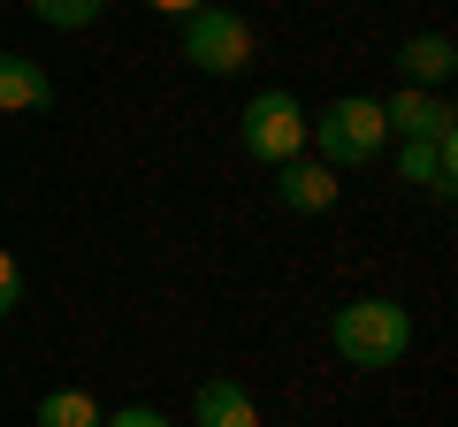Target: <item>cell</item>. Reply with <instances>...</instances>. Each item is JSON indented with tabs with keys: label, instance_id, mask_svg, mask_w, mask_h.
Here are the masks:
<instances>
[{
	"label": "cell",
	"instance_id": "obj_13",
	"mask_svg": "<svg viewBox=\"0 0 458 427\" xmlns=\"http://www.w3.org/2000/svg\"><path fill=\"white\" fill-rule=\"evenodd\" d=\"M16 306H23V267H16V252L0 245V321H8Z\"/></svg>",
	"mask_w": 458,
	"mask_h": 427
},
{
	"label": "cell",
	"instance_id": "obj_8",
	"mask_svg": "<svg viewBox=\"0 0 458 427\" xmlns=\"http://www.w3.org/2000/svg\"><path fill=\"white\" fill-rule=\"evenodd\" d=\"M276 198H283L291 214H328V206H336V168H321V161L298 153V161L276 168Z\"/></svg>",
	"mask_w": 458,
	"mask_h": 427
},
{
	"label": "cell",
	"instance_id": "obj_1",
	"mask_svg": "<svg viewBox=\"0 0 458 427\" xmlns=\"http://www.w3.org/2000/svg\"><path fill=\"white\" fill-rule=\"evenodd\" d=\"M328 344H336L344 366H397L412 351V313L397 297H352V306L328 313Z\"/></svg>",
	"mask_w": 458,
	"mask_h": 427
},
{
	"label": "cell",
	"instance_id": "obj_2",
	"mask_svg": "<svg viewBox=\"0 0 458 427\" xmlns=\"http://www.w3.org/2000/svg\"><path fill=\"white\" fill-rule=\"evenodd\" d=\"M306 146H313V161L321 168H367L382 146H390V122H382V99H367V92H344V99H328L321 115H306Z\"/></svg>",
	"mask_w": 458,
	"mask_h": 427
},
{
	"label": "cell",
	"instance_id": "obj_9",
	"mask_svg": "<svg viewBox=\"0 0 458 427\" xmlns=\"http://www.w3.org/2000/svg\"><path fill=\"white\" fill-rule=\"evenodd\" d=\"M397 69H405V84H420V92H443V84L458 77V46L451 31H420L397 46Z\"/></svg>",
	"mask_w": 458,
	"mask_h": 427
},
{
	"label": "cell",
	"instance_id": "obj_10",
	"mask_svg": "<svg viewBox=\"0 0 458 427\" xmlns=\"http://www.w3.org/2000/svg\"><path fill=\"white\" fill-rule=\"evenodd\" d=\"M191 420H199V427H260V405H252V389H245V381L214 374V381H199Z\"/></svg>",
	"mask_w": 458,
	"mask_h": 427
},
{
	"label": "cell",
	"instance_id": "obj_12",
	"mask_svg": "<svg viewBox=\"0 0 458 427\" xmlns=\"http://www.w3.org/2000/svg\"><path fill=\"white\" fill-rule=\"evenodd\" d=\"M31 16L47 23V31H84V23L107 16V0H31Z\"/></svg>",
	"mask_w": 458,
	"mask_h": 427
},
{
	"label": "cell",
	"instance_id": "obj_6",
	"mask_svg": "<svg viewBox=\"0 0 458 427\" xmlns=\"http://www.w3.org/2000/svg\"><path fill=\"white\" fill-rule=\"evenodd\" d=\"M382 122H390V138H436V130H451V99L443 92H420V84H405V92H390L382 99Z\"/></svg>",
	"mask_w": 458,
	"mask_h": 427
},
{
	"label": "cell",
	"instance_id": "obj_4",
	"mask_svg": "<svg viewBox=\"0 0 458 427\" xmlns=\"http://www.w3.org/2000/svg\"><path fill=\"white\" fill-rule=\"evenodd\" d=\"M237 138H245L252 161L283 168L306 153V107H298V92H283V84H267V92L245 99V115H237Z\"/></svg>",
	"mask_w": 458,
	"mask_h": 427
},
{
	"label": "cell",
	"instance_id": "obj_3",
	"mask_svg": "<svg viewBox=\"0 0 458 427\" xmlns=\"http://www.w3.org/2000/svg\"><path fill=\"white\" fill-rule=\"evenodd\" d=\"M176 54L199 69V77H237V69H252V54H260V31H252L229 0H207V8L183 16Z\"/></svg>",
	"mask_w": 458,
	"mask_h": 427
},
{
	"label": "cell",
	"instance_id": "obj_11",
	"mask_svg": "<svg viewBox=\"0 0 458 427\" xmlns=\"http://www.w3.org/2000/svg\"><path fill=\"white\" fill-rule=\"evenodd\" d=\"M107 412H99L92 389H47L38 397V427H99Z\"/></svg>",
	"mask_w": 458,
	"mask_h": 427
},
{
	"label": "cell",
	"instance_id": "obj_5",
	"mask_svg": "<svg viewBox=\"0 0 458 427\" xmlns=\"http://www.w3.org/2000/svg\"><path fill=\"white\" fill-rule=\"evenodd\" d=\"M397 176L428 198H451L458 183V130H436V138H397Z\"/></svg>",
	"mask_w": 458,
	"mask_h": 427
},
{
	"label": "cell",
	"instance_id": "obj_7",
	"mask_svg": "<svg viewBox=\"0 0 458 427\" xmlns=\"http://www.w3.org/2000/svg\"><path fill=\"white\" fill-rule=\"evenodd\" d=\"M47 107H54V77L31 54L0 46V115H47Z\"/></svg>",
	"mask_w": 458,
	"mask_h": 427
},
{
	"label": "cell",
	"instance_id": "obj_15",
	"mask_svg": "<svg viewBox=\"0 0 458 427\" xmlns=\"http://www.w3.org/2000/svg\"><path fill=\"white\" fill-rule=\"evenodd\" d=\"M146 8H161V16H191V8H207V0H146Z\"/></svg>",
	"mask_w": 458,
	"mask_h": 427
},
{
	"label": "cell",
	"instance_id": "obj_14",
	"mask_svg": "<svg viewBox=\"0 0 458 427\" xmlns=\"http://www.w3.org/2000/svg\"><path fill=\"white\" fill-rule=\"evenodd\" d=\"M99 427H168V412H153V405H123V412H107Z\"/></svg>",
	"mask_w": 458,
	"mask_h": 427
}]
</instances>
